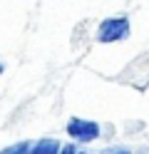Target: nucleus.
<instances>
[{"mask_svg": "<svg viewBox=\"0 0 149 154\" xmlns=\"http://www.w3.org/2000/svg\"><path fill=\"white\" fill-rule=\"evenodd\" d=\"M132 25L124 15H117V17H107V20L99 23L97 27V40L99 42H119V40H127Z\"/></svg>", "mask_w": 149, "mask_h": 154, "instance_id": "obj_1", "label": "nucleus"}, {"mask_svg": "<svg viewBox=\"0 0 149 154\" xmlns=\"http://www.w3.org/2000/svg\"><path fill=\"white\" fill-rule=\"evenodd\" d=\"M67 134L72 137L75 142H95L99 137V124L92 122V119H82V117H72L67 122Z\"/></svg>", "mask_w": 149, "mask_h": 154, "instance_id": "obj_2", "label": "nucleus"}, {"mask_svg": "<svg viewBox=\"0 0 149 154\" xmlns=\"http://www.w3.org/2000/svg\"><path fill=\"white\" fill-rule=\"evenodd\" d=\"M60 149H62V144H60L57 139L42 137V139H37L35 144H30L27 154H60Z\"/></svg>", "mask_w": 149, "mask_h": 154, "instance_id": "obj_3", "label": "nucleus"}, {"mask_svg": "<svg viewBox=\"0 0 149 154\" xmlns=\"http://www.w3.org/2000/svg\"><path fill=\"white\" fill-rule=\"evenodd\" d=\"M30 144H33V142H17V144H13V147H8V149H3L0 154H27V149H30Z\"/></svg>", "mask_w": 149, "mask_h": 154, "instance_id": "obj_4", "label": "nucleus"}, {"mask_svg": "<svg viewBox=\"0 0 149 154\" xmlns=\"http://www.w3.org/2000/svg\"><path fill=\"white\" fill-rule=\"evenodd\" d=\"M60 154H77V147H75V144H62Z\"/></svg>", "mask_w": 149, "mask_h": 154, "instance_id": "obj_5", "label": "nucleus"}, {"mask_svg": "<svg viewBox=\"0 0 149 154\" xmlns=\"http://www.w3.org/2000/svg\"><path fill=\"white\" fill-rule=\"evenodd\" d=\"M112 154H132V152H129V149H122V147H119V149H112Z\"/></svg>", "mask_w": 149, "mask_h": 154, "instance_id": "obj_6", "label": "nucleus"}, {"mask_svg": "<svg viewBox=\"0 0 149 154\" xmlns=\"http://www.w3.org/2000/svg\"><path fill=\"white\" fill-rule=\"evenodd\" d=\"M3 72H5V65H3V62H0V75H3Z\"/></svg>", "mask_w": 149, "mask_h": 154, "instance_id": "obj_7", "label": "nucleus"}, {"mask_svg": "<svg viewBox=\"0 0 149 154\" xmlns=\"http://www.w3.org/2000/svg\"><path fill=\"white\" fill-rule=\"evenodd\" d=\"M102 154H112V149H104V152H102Z\"/></svg>", "mask_w": 149, "mask_h": 154, "instance_id": "obj_8", "label": "nucleus"}, {"mask_svg": "<svg viewBox=\"0 0 149 154\" xmlns=\"http://www.w3.org/2000/svg\"><path fill=\"white\" fill-rule=\"evenodd\" d=\"M77 154H87V152H77Z\"/></svg>", "mask_w": 149, "mask_h": 154, "instance_id": "obj_9", "label": "nucleus"}]
</instances>
